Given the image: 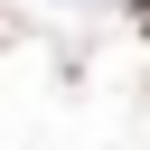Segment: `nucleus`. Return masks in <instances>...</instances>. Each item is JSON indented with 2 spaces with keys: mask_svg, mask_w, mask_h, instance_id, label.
Returning <instances> with one entry per match:
<instances>
[{
  "mask_svg": "<svg viewBox=\"0 0 150 150\" xmlns=\"http://www.w3.org/2000/svg\"><path fill=\"white\" fill-rule=\"evenodd\" d=\"M131 28H141V38H150V0H131Z\"/></svg>",
  "mask_w": 150,
  "mask_h": 150,
  "instance_id": "1",
  "label": "nucleus"
}]
</instances>
